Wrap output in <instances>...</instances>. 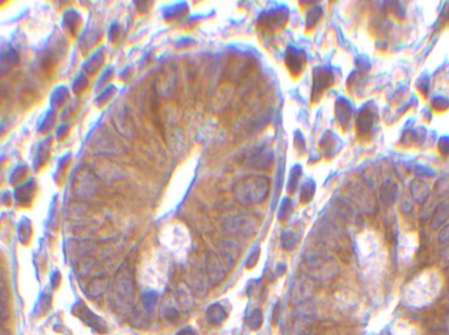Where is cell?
Instances as JSON below:
<instances>
[{"instance_id": "6", "label": "cell", "mask_w": 449, "mask_h": 335, "mask_svg": "<svg viewBox=\"0 0 449 335\" xmlns=\"http://www.w3.org/2000/svg\"><path fill=\"white\" fill-rule=\"evenodd\" d=\"M177 335H196V332L188 326V328H184L183 330H180V332L177 333Z\"/></svg>"}, {"instance_id": "3", "label": "cell", "mask_w": 449, "mask_h": 335, "mask_svg": "<svg viewBox=\"0 0 449 335\" xmlns=\"http://www.w3.org/2000/svg\"><path fill=\"white\" fill-rule=\"evenodd\" d=\"M207 321L213 325H221L223 321L226 320V312L221 305L215 304L211 305L206 312Z\"/></svg>"}, {"instance_id": "7", "label": "cell", "mask_w": 449, "mask_h": 335, "mask_svg": "<svg viewBox=\"0 0 449 335\" xmlns=\"http://www.w3.org/2000/svg\"><path fill=\"white\" fill-rule=\"evenodd\" d=\"M443 258L446 259V261H449V248H447L446 250H444V253H443Z\"/></svg>"}, {"instance_id": "2", "label": "cell", "mask_w": 449, "mask_h": 335, "mask_svg": "<svg viewBox=\"0 0 449 335\" xmlns=\"http://www.w3.org/2000/svg\"><path fill=\"white\" fill-rule=\"evenodd\" d=\"M305 266H306L307 274L310 275L311 278L319 279L323 278L325 275L331 276V274H336L332 270V267L335 266L334 261L323 251L317 250V253H310L307 255V259H305Z\"/></svg>"}, {"instance_id": "1", "label": "cell", "mask_w": 449, "mask_h": 335, "mask_svg": "<svg viewBox=\"0 0 449 335\" xmlns=\"http://www.w3.org/2000/svg\"><path fill=\"white\" fill-rule=\"evenodd\" d=\"M268 193L269 181L265 177L242 178L234 186L235 201L245 207H253L263 203Z\"/></svg>"}, {"instance_id": "5", "label": "cell", "mask_w": 449, "mask_h": 335, "mask_svg": "<svg viewBox=\"0 0 449 335\" xmlns=\"http://www.w3.org/2000/svg\"><path fill=\"white\" fill-rule=\"evenodd\" d=\"M164 318L168 321V322H176V321L179 320V314H177V312L175 310V309H172V308L165 309Z\"/></svg>"}, {"instance_id": "4", "label": "cell", "mask_w": 449, "mask_h": 335, "mask_svg": "<svg viewBox=\"0 0 449 335\" xmlns=\"http://www.w3.org/2000/svg\"><path fill=\"white\" fill-rule=\"evenodd\" d=\"M248 325L252 330H257L263 324V316H261L260 310H253L252 314L248 317Z\"/></svg>"}]
</instances>
